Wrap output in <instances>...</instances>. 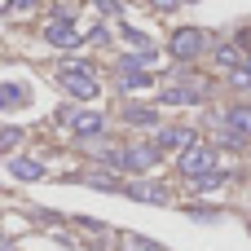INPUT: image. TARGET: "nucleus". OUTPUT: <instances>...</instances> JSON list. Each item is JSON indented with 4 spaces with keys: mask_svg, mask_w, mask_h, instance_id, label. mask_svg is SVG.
<instances>
[{
    "mask_svg": "<svg viewBox=\"0 0 251 251\" xmlns=\"http://www.w3.org/2000/svg\"><path fill=\"white\" fill-rule=\"evenodd\" d=\"M57 79H62V88H66L71 97H79V101H93V97L101 93V84H97L93 66H84V62H66Z\"/></svg>",
    "mask_w": 251,
    "mask_h": 251,
    "instance_id": "1",
    "label": "nucleus"
},
{
    "mask_svg": "<svg viewBox=\"0 0 251 251\" xmlns=\"http://www.w3.org/2000/svg\"><path fill=\"white\" fill-rule=\"evenodd\" d=\"M93 4H97V9H101V13H110V18H115V13H119V0H93Z\"/></svg>",
    "mask_w": 251,
    "mask_h": 251,
    "instance_id": "23",
    "label": "nucleus"
},
{
    "mask_svg": "<svg viewBox=\"0 0 251 251\" xmlns=\"http://www.w3.org/2000/svg\"><path fill=\"white\" fill-rule=\"evenodd\" d=\"M194 221H221V207H185Z\"/></svg>",
    "mask_w": 251,
    "mask_h": 251,
    "instance_id": "21",
    "label": "nucleus"
},
{
    "mask_svg": "<svg viewBox=\"0 0 251 251\" xmlns=\"http://www.w3.org/2000/svg\"><path fill=\"white\" fill-rule=\"evenodd\" d=\"M44 40H49L53 49H75V44H79V31H75L71 18H53V22H44Z\"/></svg>",
    "mask_w": 251,
    "mask_h": 251,
    "instance_id": "5",
    "label": "nucleus"
},
{
    "mask_svg": "<svg viewBox=\"0 0 251 251\" xmlns=\"http://www.w3.org/2000/svg\"><path fill=\"white\" fill-rule=\"evenodd\" d=\"M154 146L159 150H190L194 146V128H159V137H154Z\"/></svg>",
    "mask_w": 251,
    "mask_h": 251,
    "instance_id": "7",
    "label": "nucleus"
},
{
    "mask_svg": "<svg viewBox=\"0 0 251 251\" xmlns=\"http://www.w3.org/2000/svg\"><path fill=\"white\" fill-rule=\"evenodd\" d=\"M22 146V128H4L0 132V150H18Z\"/></svg>",
    "mask_w": 251,
    "mask_h": 251,
    "instance_id": "20",
    "label": "nucleus"
},
{
    "mask_svg": "<svg viewBox=\"0 0 251 251\" xmlns=\"http://www.w3.org/2000/svg\"><path fill=\"white\" fill-rule=\"evenodd\" d=\"M159 146H119V159H115V168H124V172H150L154 163H159Z\"/></svg>",
    "mask_w": 251,
    "mask_h": 251,
    "instance_id": "4",
    "label": "nucleus"
},
{
    "mask_svg": "<svg viewBox=\"0 0 251 251\" xmlns=\"http://www.w3.org/2000/svg\"><path fill=\"white\" fill-rule=\"evenodd\" d=\"M119 84H124L128 93H137V88H150V84H154V75H150L146 66H124V79H119Z\"/></svg>",
    "mask_w": 251,
    "mask_h": 251,
    "instance_id": "12",
    "label": "nucleus"
},
{
    "mask_svg": "<svg viewBox=\"0 0 251 251\" xmlns=\"http://www.w3.org/2000/svg\"><path fill=\"white\" fill-rule=\"evenodd\" d=\"M35 4H40V0H9V9H13V13H31Z\"/></svg>",
    "mask_w": 251,
    "mask_h": 251,
    "instance_id": "22",
    "label": "nucleus"
},
{
    "mask_svg": "<svg viewBox=\"0 0 251 251\" xmlns=\"http://www.w3.org/2000/svg\"><path fill=\"white\" fill-rule=\"evenodd\" d=\"M225 124H229V132L251 137V106H234V110H225Z\"/></svg>",
    "mask_w": 251,
    "mask_h": 251,
    "instance_id": "11",
    "label": "nucleus"
},
{
    "mask_svg": "<svg viewBox=\"0 0 251 251\" xmlns=\"http://www.w3.org/2000/svg\"><path fill=\"white\" fill-rule=\"evenodd\" d=\"M181 0H150V9H159V13H168V9H176Z\"/></svg>",
    "mask_w": 251,
    "mask_h": 251,
    "instance_id": "24",
    "label": "nucleus"
},
{
    "mask_svg": "<svg viewBox=\"0 0 251 251\" xmlns=\"http://www.w3.org/2000/svg\"><path fill=\"white\" fill-rule=\"evenodd\" d=\"M124 194H128V199H137V203H168V190H163V185H154V181H137V185H128Z\"/></svg>",
    "mask_w": 251,
    "mask_h": 251,
    "instance_id": "9",
    "label": "nucleus"
},
{
    "mask_svg": "<svg viewBox=\"0 0 251 251\" xmlns=\"http://www.w3.org/2000/svg\"><path fill=\"white\" fill-rule=\"evenodd\" d=\"M212 62H216L221 71H234V66H243V62H247V53H243L238 44H221V49L212 53Z\"/></svg>",
    "mask_w": 251,
    "mask_h": 251,
    "instance_id": "10",
    "label": "nucleus"
},
{
    "mask_svg": "<svg viewBox=\"0 0 251 251\" xmlns=\"http://www.w3.org/2000/svg\"><path fill=\"white\" fill-rule=\"evenodd\" d=\"M124 119H128V124H137V128H159V115H154L150 106H128V110H124Z\"/></svg>",
    "mask_w": 251,
    "mask_h": 251,
    "instance_id": "17",
    "label": "nucleus"
},
{
    "mask_svg": "<svg viewBox=\"0 0 251 251\" xmlns=\"http://www.w3.org/2000/svg\"><path fill=\"white\" fill-rule=\"evenodd\" d=\"M229 84H234V88H251V66H247V62L229 71Z\"/></svg>",
    "mask_w": 251,
    "mask_h": 251,
    "instance_id": "19",
    "label": "nucleus"
},
{
    "mask_svg": "<svg viewBox=\"0 0 251 251\" xmlns=\"http://www.w3.org/2000/svg\"><path fill=\"white\" fill-rule=\"evenodd\" d=\"M124 251H163V247L150 243V238H141V234H124Z\"/></svg>",
    "mask_w": 251,
    "mask_h": 251,
    "instance_id": "18",
    "label": "nucleus"
},
{
    "mask_svg": "<svg viewBox=\"0 0 251 251\" xmlns=\"http://www.w3.org/2000/svg\"><path fill=\"white\" fill-rule=\"evenodd\" d=\"M203 49H207V31H203V26H176L172 40H168V53H172L176 62H194Z\"/></svg>",
    "mask_w": 251,
    "mask_h": 251,
    "instance_id": "2",
    "label": "nucleus"
},
{
    "mask_svg": "<svg viewBox=\"0 0 251 251\" xmlns=\"http://www.w3.org/2000/svg\"><path fill=\"white\" fill-rule=\"evenodd\" d=\"M225 181H229V172H216V168H212V172L194 176V185H190V190H194V194H212V190H221Z\"/></svg>",
    "mask_w": 251,
    "mask_h": 251,
    "instance_id": "15",
    "label": "nucleus"
},
{
    "mask_svg": "<svg viewBox=\"0 0 251 251\" xmlns=\"http://www.w3.org/2000/svg\"><path fill=\"white\" fill-rule=\"evenodd\" d=\"M84 185H88V190H101V194H119V190H124L119 176H110V172H88Z\"/></svg>",
    "mask_w": 251,
    "mask_h": 251,
    "instance_id": "14",
    "label": "nucleus"
},
{
    "mask_svg": "<svg viewBox=\"0 0 251 251\" xmlns=\"http://www.w3.org/2000/svg\"><path fill=\"white\" fill-rule=\"evenodd\" d=\"M9 172L18 181H40L44 176V163H35V159H9Z\"/></svg>",
    "mask_w": 251,
    "mask_h": 251,
    "instance_id": "13",
    "label": "nucleus"
},
{
    "mask_svg": "<svg viewBox=\"0 0 251 251\" xmlns=\"http://www.w3.org/2000/svg\"><path fill=\"white\" fill-rule=\"evenodd\" d=\"M190 4H194V0H190Z\"/></svg>",
    "mask_w": 251,
    "mask_h": 251,
    "instance_id": "25",
    "label": "nucleus"
},
{
    "mask_svg": "<svg viewBox=\"0 0 251 251\" xmlns=\"http://www.w3.org/2000/svg\"><path fill=\"white\" fill-rule=\"evenodd\" d=\"M194 101H203V84H172V88H163V106H194Z\"/></svg>",
    "mask_w": 251,
    "mask_h": 251,
    "instance_id": "8",
    "label": "nucleus"
},
{
    "mask_svg": "<svg viewBox=\"0 0 251 251\" xmlns=\"http://www.w3.org/2000/svg\"><path fill=\"white\" fill-rule=\"evenodd\" d=\"M212 168H216V146H199V141H194L190 150H181V154H176V172H181V176H190V181H194V176H203V172H212Z\"/></svg>",
    "mask_w": 251,
    "mask_h": 251,
    "instance_id": "3",
    "label": "nucleus"
},
{
    "mask_svg": "<svg viewBox=\"0 0 251 251\" xmlns=\"http://www.w3.org/2000/svg\"><path fill=\"white\" fill-rule=\"evenodd\" d=\"M26 106V88L22 84H0V110H18Z\"/></svg>",
    "mask_w": 251,
    "mask_h": 251,
    "instance_id": "16",
    "label": "nucleus"
},
{
    "mask_svg": "<svg viewBox=\"0 0 251 251\" xmlns=\"http://www.w3.org/2000/svg\"><path fill=\"white\" fill-rule=\"evenodd\" d=\"M66 119H71V132H75V137H97V132H106V115H97V110H79V115L71 110Z\"/></svg>",
    "mask_w": 251,
    "mask_h": 251,
    "instance_id": "6",
    "label": "nucleus"
}]
</instances>
